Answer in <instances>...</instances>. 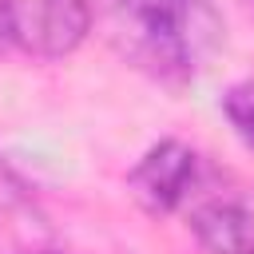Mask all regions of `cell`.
Instances as JSON below:
<instances>
[{
  "label": "cell",
  "mask_w": 254,
  "mask_h": 254,
  "mask_svg": "<svg viewBox=\"0 0 254 254\" xmlns=\"http://www.w3.org/2000/svg\"><path fill=\"white\" fill-rule=\"evenodd\" d=\"M111 40L147 79L183 91L222 44V20L206 0H115Z\"/></svg>",
  "instance_id": "obj_1"
},
{
  "label": "cell",
  "mask_w": 254,
  "mask_h": 254,
  "mask_svg": "<svg viewBox=\"0 0 254 254\" xmlns=\"http://www.w3.org/2000/svg\"><path fill=\"white\" fill-rule=\"evenodd\" d=\"M8 8L12 44L36 60L71 56L91 28V12L83 0H8Z\"/></svg>",
  "instance_id": "obj_2"
},
{
  "label": "cell",
  "mask_w": 254,
  "mask_h": 254,
  "mask_svg": "<svg viewBox=\"0 0 254 254\" xmlns=\"http://www.w3.org/2000/svg\"><path fill=\"white\" fill-rule=\"evenodd\" d=\"M194 179H198V155L179 139H163L127 171V190L147 214H171L190 194Z\"/></svg>",
  "instance_id": "obj_3"
},
{
  "label": "cell",
  "mask_w": 254,
  "mask_h": 254,
  "mask_svg": "<svg viewBox=\"0 0 254 254\" xmlns=\"http://www.w3.org/2000/svg\"><path fill=\"white\" fill-rule=\"evenodd\" d=\"M187 226L210 254H254V190H222L194 202Z\"/></svg>",
  "instance_id": "obj_4"
},
{
  "label": "cell",
  "mask_w": 254,
  "mask_h": 254,
  "mask_svg": "<svg viewBox=\"0 0 254 254\" xmlns=\"http://www.w3.org/2000/svg\"><path fill=\"white\" fill-rule=\"evenodd\" d=\"M222 111H226L230 127L238 131V139L254 151V79L226 87V95H222Z\"/></svg>",
  "instance_id": "obj_5"
},
{
  "label": "cell",
  "mask_w": 254,
  "mask_h": 254,
  "mask_svg": "<svg viewBox=\"0 0 254 254\" xmlns=\"http://www.w3.org/2000/svg\"><path fill=\"white\" fill-rule=\"evenodd\" d=\"M8 48H16L12 44V8H8V0H0V52H8Z\"/></svg>",
  "instance_id": "obj_6"
},
{
  "label": "cell",
  "mask_w": 254,
  "mask_h": 254,
  "mask_svg": "<svg viewBox=\"0 0 254 254\" xmlns=\"http://www.w3.org/2000/svg\"><path fill=\"white\" fill-rule=\"evenodd\" d=\"M24 254H52V250H24Z\"/></svg>",
  "instance_id": "obj_7"
}]
</instances>
